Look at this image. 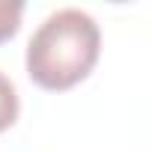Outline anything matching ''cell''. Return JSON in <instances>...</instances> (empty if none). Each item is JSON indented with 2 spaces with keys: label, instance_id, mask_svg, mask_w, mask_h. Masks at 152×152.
<instances>
[{
  "label": "cell",
  "instance_id": "obj_1",
  "mask_svg": "<svg viewBox=\"0 0 152 152\" xmlns=\"http://www.w3.org/2000/svg\"><path fill=\"white\" fill-rule=\"evenodd\" d=\"M102 54V30L96 18L84 9L51 12L27 42L24 66L30 81L42 90L63 93L81 84L96 69Z\"/></svg>",
  "mask_w": 152,
  "mask_h": 152
},
{
  "label": "cell",
  "instance_id": "obj_3",
  "mask_svg": "<svg viewBox=\"0 0 152 152\" xmlns=\"http://www.w3.org/2000/svg\"><path fill=\"white\" fill-rule=\"evenodd\" d=\"M24 3L21 0H0V42H9L21 27Z\"/></svg>",
  "mask_w": 152,
  "mask_h": 152
},
{
  "label": "cell",
  "instance_id": "obj_2",
  "mask_svg": "<svg viewBox=\"0 0 152 152\" xmlns=\"http://www.w3.org/2000/svg\"><path fill=\"white\" fill-rule=\"evenodd\" d=\"M18 110H21V102H18V90L15 84L0 72V131H6L15 125L18 119Z\"/></svg>",
  "mask_w": 152,
  "mask_h": 152
}]
</instances>
